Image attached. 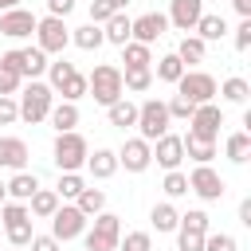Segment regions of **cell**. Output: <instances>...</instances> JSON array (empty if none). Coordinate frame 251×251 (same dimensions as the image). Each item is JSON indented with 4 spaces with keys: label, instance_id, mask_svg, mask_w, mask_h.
<instances>
[{
    "label": "cell",
    "instance_id": "48",
    "mask_svg": "<svg viewBox=\"0 0 251 251\" xmlns=\"http://www.w3.org/2000/svg\"><path fill=\"white\" fill-rule=\"evenodd\" d=\"M59 247H63V243H59L51 231H47V235H31V243H27V251H59Z\"/></svg>",
    "mask_w": 251,
    "mask_h": 251
},
{
    "label": "cell",
    "instance_id": "39",
    "mask_svg": "<svg viewBox=\"0 0 251 251\" xmlns=\"http://www.w3.org/2000/svg\"><path fill=\"white\" fill-rule=\"evenodd\" d=\"M71 71H75V63H67L63 55H59V59H47V71H43V75H47V86H51V90H59V86H63V78H67Z\"/></svg>",
    "mask_w": 251,
    "mask_h": 251
},
{
    "label": "cell",
    "instance_id": "40",
    "mask_svg": "<svg viewBox=\"0 0 251 251\" xmlns=\"http://www.w3.org/2000/svg\"><path fill=\"white\" fill-rule=\"evenodd\" d=\"M118 251H153V235L149 231H126L118 239Z\"/></svg>",
    "mask_w": 251,
    "mask_h": 251
},
{
    "label": "cell",
    "instance_id": "44",
    "mask_svg": "<svg viewBox=\"0 0 251 251\" xmlns=\"http://www.w3.org/2000/svg\"><path fill=\"white\" fill-rule=\"evenodd\" d=\"M165 110H169V118H184V122H188V118H192V110H196V106H192V102H188V98H180V94H173V98H169V102H165Z\"/></svg>",
    "mask_w": 251,
    "mask_h": 251
},
{
    "label": "cell",
    "instance_id": "27",
    "mask_svg": "<svg viewBox=\"0 0 251 251\" xmlns=\"http://www.w3.org/2000/svg\"><path fill=\"white\" fill-rule=\"evenodd\" d=\"M71 43H75V47H82V51H98L106 39H102V27L86 20L82 27H71Z\"/></svg>",
    "mask_w": 251,
    "mask_h": 251
},
{
    "label": "cell",
    "instance_id": "54",
    "mask_svg": "<svg viewBox=\"0 0 251 251\" xmlns=\"http://www.w3.org/2000/svg\"><path fill=\"white\" fill-rule=\"evenodd\" d=\"M24 0H0V12H8V8H20Z\"/></svg>",
    "mask_w": 251,
    "mask_h": 251
},
{
    "label": "cell",
    "instance_id": "58",
    "mask_svg": "<svg viewBox=\"0 0 251 251\" xmlns=\"http://www.w3.org/2000/svg\"><path fill=\"white\" fill-rule=\"evenodd\" d=\"M173 251H176V247H173Z\"/></svg>",
    "mask_w": 251,
    "mask_h": 251
},
{
    "label": "cell",
    "instance_id": "12",
    "mask_svg": "<svg viewBox=\"0 0 251 251\" xmlns=\"http://www.w3.org/2000/svg\"><path fill=\"white\" fill-rule=\"evenodd\" d=\"M114 153H118V169H126V173H145L153 165V145L145 137H126L122 149H114Z\"/></svg>",
    "mask_w": 251,
    "mask_h": 251
},
{
    "label": "cell",
    "instance_id": "30",
    "mask_svg": "<svg viewBox=\"0 0 251 251\" xmlns=\"http://www.w3.org/2000/svg\"><path fill=\"white\" fill-rule=\"evenodd\" d=\"M184 71H188V67L176 59V51H169V55H161V59L153 63V78H161V82H176Z\"/></svg>",
    "mask_w": 251,
    "mask_h": 251
},
{
    "label": "cell",
    "instance_id": "49",
    "mask_svg": "<svg viewBox=\"0 0 251 251\" xmlns=\"http://www.w3.org/2000/svg\"><path fill=\"white\" fill-rule=\"evenodd\" d=\"M251 47V20H239L235 27V51H247Z\"/></svg>",
    "mask_w": 251,
    "mask_h": 251
},
{
    "label": "cell",
    "instance_id": "34",
    "mask_svg": "<svg viewBox=\"0 0 251 251\" xmlns=\"http://www.w3.org/2000/svg\"><path fill=\"white\" fill-rule=\"evenodd\" d=\"M55 94H63V102H78V98H86V75L75 67V71L63 78V86H59Z\"/></svg>",
    "mask_w": 251,
    "mask_h": 251
},
{
    "label": "cell",
    "instance_id": "10",
    "mask_svg": "<svg viewBox=\"0 0 251 251\" xmlns=\"http://www.w3.org/2000/svg\"><path fill=\"white\" fill-rule=\"evenodd\" d=\"M204 235H208V212L200 208L184 212L176 224V251H204Z\"/></svg>",
    "mask_w": 251,
    "mask_h": 251
},
{
    "label": "cell",
    "instance_id": "7",
    "mask_svg": "<svg viewBox=\"0 0 251 251\" xmlns=\"http://www.w3.org/2000/svg\"><path fill=\"white\" fill-rule=\"evenodd\" d=\"M86 224H90V216H82L75 200H59V208L51 212V235H55L59 243L78 239V235L86 231Z\"/></svg>",
    "mask_w": 251,
    "mask_h": 251
},
{
    "label": "cell",
    "instance_id": "37",
    "mask_svg": "<svg viewBox=\"0 0 251 251\" xmlns=\"http://www.w3.org/2000/svg\"><path fill=\"white\" fill-rule=\"evenodd\" d=\"M165 196L169 200H180V196H188V173H180V169H165Z\"/></svg>",
    "mask_w": 251,
    "mask_h": 251
},
{
    "label": "cell",
    "instance_id": "29",
    "mask_svg": "<svg viewBox=\"0 0 251 251\" xmlns=\"http://www.w3.org/2000/svg\"><path fill=\"white\" fill-rule=\"evenodd\" d=\"M216 94H224V102H231V106H243L247 98H251V82L247 78H239V75H231V78H224L220 82V90Z\"/></svg>",
    "mask_w": 251,
    "mask_h": 251
},
{
    "label": "cell",
    "instance_id": "33",
    "mask_svg": "<svg viewBox=\"0 0 251 251\" xmlns=\"http://www.w3.org/2000/svg\"><path fill=\"white\" fill-rule=\"evenodd\" d=\"M20 55H24V78H39L47 71V51H39L35 43L31 47H20Z\"/></svg>",
    "mask_w": 251,
    "mask_h": 251
},
{
    "label": "cell",
    "instance_id": "26",
    "mask_svg": "<svg viewBox=\"0 0 251 251\" xmlns=\"http://www.w3.org/2000/svg\"><path fill=\"white\" fill-rule=\"evenodd\" d=\"M149 224H153L157 231H176L180 212L173 208V200H161V204H153V208H149Z\"/></svg>",
    "mask_w": 251,
    "mask_h": 251
},
{
    "label": "cell",
    "instance_id": "20",
    "mask_svg": "<svg viewBox=\"0 0 251 251\" xmlns=\"http://www.w3.org/2000/svg\"><path fill=\"white\" fill-rule=\"evenodd\" d=\"M51 129L55 133H67V129H78V102H55L51 114H47Z\"/></svg>",
    "mask_w": 251,
    "mask_h": 251
},
{
    "label": "cell",
    "instance_id": "38",
    "mask_svg": "<svg viewBox=\"0 0 251 251\" xmlns=\"http://www.w3.org/2000/svg\"><path fill=\"white\" fill-rule=\"evenodd\" d=\"M86 188V180H82V173H59V184H55V192H59V200H75L78 192Z\"/></svg>",
    "mask_w": 251,
    "mask_h": 251
},
{
    "label": "cell",
    "instance_id": "23",
    "mask_svg": "<svg viewBox=\"0 0 251 251\" xmlns=\"http://www.w3.org/2000/svg\"><path fill=\"white\" fill-rule=\"evenodd\" d=\"M204 43H216V39H224L227 35V20L224 16H216V12H204L200 20H196V27H192Z\"/></svg>",
    "mask_w": 251,
    "mask_h": 251
},
{
    "label": "cell",
    "instance_id": "28",
    "mask_svg": "<svg viewBox=\"0 0 251 251\" xmlns=\"http://www.w3.org/2000/svg\"><path fill=\"white\" fill-rule=\"evenodd\" d=\"M122 63H126V71L129 67H153V47L129 39V43H122Z\"/></svg>",
    "mask_w": 251,
    "mask_h": 251
},
{
    "label": "cell",
    "instance_id": "15",
    "mask_svg": "<svg viewBox=\"0 0 251 251\" xmlns=\"http://www.w3.org/2000/svg\"><path fill=\"white\" fill-rule=\"evenodd\" d=\"M165 16H169V24H173L176 31L188 35V31L196 27V20L204 16V0H169V12H165Z\"/></svg>",
    "mask_w": 251,
    "mask_h": 251
},
{
    "label": "cell",
    "instance_id": "36",
    "mask_svg": "<svg viewBox=\"0 0 251 251\" xmlns=\"http://www.w3.org/2000/svg\"><path fill=\"white\" fill-rule=\"evenodd\" d=\"M180 141H184V157H192L196 165H212L216 141H196V137H180Z\"/></svg>",
    "mask_w": 251,
    "mask_h": 251
},
{
    "label": "cell",
    "instance_id": "56",
    "mask_svg": "<svg viewBox=\"0 0 251 251\" xmlns=\"http://www.w3.org/2000/svg\"><path fill=\"white\" fill-rule=\"evenodd\" d=\"M4 200H8V184L0 180V204H4Z\"/></svg>",
    "mask_w": 251,
    "mask_h": 251
},
{
    "label": "cell",
    "instance_id": "57",
    "mask_svg": "<svg viewBox=\"0 0 251 251\" xmlns=\"http://www.w3.org/2000/svg\"><path fill=\"white\" fill-rule=\"evenodd\" d=\"M12 251H27V247H12Z\"/></svg>",
    "mask_w": 251,
    "mask_h": 251
},
{
    "label": "cell",
    "instance_id": "51",
    "mask_svg": "<svg viewBox=\"0 0 251 251\" xmlns=\"http://www.w3.org/2000/svg\"><path fill=\"white\" fill-rule=\"evenodd\" d=\"M71 12H75V0H47V16H63L67 20Z\"/></svg>",
    "mask_w": 251,
    "mask_h": 251
},
{
    "label": "cell",
    "instance_id": "1",
    "mask_svg": "<svg viewBox=\"0 0 251 251\" xmlns=\"http://www.w3.org/2000/svg\"><path fill=\"white\" fill-rule=\"evenodd\" d=\"M16 106H20V118H24L27 126H35V122H43V118L51 114V106H55V90H51L43 78H27V86L20 90Z\"/></svg>",
    "mask_w": 251,
    "mask_h": 251
},
{
    "label": "cell",
    "instance_id": "50",
    "mask_svg": "<svg viewBox=\"0 0 251 251\" xmlns=\"http://www.w3.org/2000/svg\"><path fill=\"white\" fill-rule=\"evenodd\" d=\"M20 75H12V71H0V94H20Z\"/></svg>",
    "mask_w": 251,
    "mask_h": 251
},
{
    "label": "cell",
    "instance_id": "16",
    "mask_svg": "<svg viewBox=\"0 0 251 251\" xmlns=\"http://www.w3.org/2000/svg\"><path fill=\"white\" fill-rule=\"evenodd\" d=\"M27 157H31V149H27V141H24V137L0 133V169L20 173V169H27Z\"/></svg>",
    "mask_w": 251,
    "mask_h": 251
},
{
    "label": "cell",
    "instance_id": "24",
    "mask_svg": "<svg viewBox=\"0 0 251 251\" xmlns=\"http://www.w3.org/2000/svg\"><path fill=\"white\" fill-rule=\"evenodd\" d=\"M106 118H110V126H118V129H129V126H137V106L122 94L118 102H110L106 106Z\"/></svg>",
    "mask_w": 251,
    "mask_h": 251
},
{
    "label": "cell",
    "instance_id": "31",
    "mask_svg": "<svg viewBox=\"0 0 251 251\" xmlns=\"http://www.w3.org/2000/svg\"><path fill=\"white\" fill-rule=\"evenodd\" d=\"M122 86L129 94H145L153 86V67H129V71H122Z\"/></svg>",
    "mask_w": 251,
    "mask_h": 251
},
{
    "label": "cell",
    "instance_id": "47",
    "mask_svg": "<svg viewBox=\"0 0 251 251\" xmlns=\"http://www.w3.org/2000/svg\"><path fill=\"white\" fill-rule=\"evenodd\" d=\"M110 16H114L110 0H90V24H98V27H102V24L110 20Z\"/></svg>",
    "mask_w": 251,
    "mask_h": 251
},
{
    "label": "cell",
    "instance_id": "14",
    "mask_svg": "<svg viewBox=\"0 0 251 251\" xmlns=\"http://www.w3.org/2000/svg\"><path fill=\"white\" fill-rule=\"evenodd\" d=\"M153 145V161L161 165V169H180V161H184V141H180V133H161L157 141H149Z\"/></svg>",
    "mask_w": 251,
    "mask_h": 251
},
{
    "label": "cell",
    "instance_id": "5",
    "mask_svg": "<svg viewBox=\"0 0 251 251\" xmlns=\"http://www.w3.org/2000/svg\"><path fill=\"white\" fill-rule=\"evenodd\" d=\"M71 43V27L63 16H39L35 20V47L47 55H63Z\"/></svg>",
    "mask_w": 251,
    "mask_h": 251
},
{
    "label": "cell",
    "instance_id": "35",
    "mask_svg": "<svg viewBox=\"0 0 251 251\" xmlns=\"http://www.w3.org/2000/svg\"><path fill=\"white\" fill-rule=\"evenodd\" d=\"M75 204H78V212H82V216H98V212L106 208V192H102V188H90V184H86V188H82V192L75 196Z\"/></svg>",
    "mask_w": 251,
    "mask_h": 251
},
{
    "label": "cell",
    "instance_id": "13",
    "mask_svg": "<svg viewBox=\"0 0 251 251\" xmlns=\"http://www.w3.org/2000/svg\"><path fill=\"white\" fill-rule=\"evenodd\" d=\"M35 12H27L24 4L20 8H8V12H0V35H8V39H31L35 35Z\"/></svg>",
    "mask_w": 251,
    "mask_h": 251
},
{
    "label": "cell",
    "instance_id": "2",
    "mask_svg": "<svg viewBox=\"0 0 251 251\" xmlns=\"http://www.w3.org/2000/svg\"><path fill=\"white\" fill-rule=\"evenodd\" d=\"M86 153H90V145H86V137H82L78 129L55 133L51 161H55V169H59V173H78V169L86 165Z\"/></svg>",
    "mask_w": 251,
    "mask_h": 251
},
{
    "label": "cell",
    "instance_id": "11",
    "mask_svg": "<svg viewBox=\"0 0 251 251\" xmlns=\"http://www.w3.org/2000/svg\"><path fill=\"white\" fill-rule=\"evenodd\" d=\"M188 192H196L204 204H212V200H224L227 184H224V176H220L212 165H196V169L188 173Z\"/></svg>",
    "mask_w": 251,
    "mask_h": 251
},
{
    "label": "cell",
    "instance_id": "41",
    "mask_svg": "<svg viewBox=\"0 0 251 251\" xmlns=\"http://www.w3.org/2000/svg\"><path fill=\"white\" fill-rule=\"evenodd\" d=\"M204 251H239V239L231 231H208L204 235Z\"/></svg>",
    "mask_w": 251,
    "mask_h": 251
},
{
    "label": "cell",
    "instance_id": "6",
    "mask_svg": "<svg viewBox=\"0 0 251 251\" xmlns=\"http://www.w3.org/2000/svg\"><path fill=\"white\" fill-rule=\"evenodd\" d=\"M169 126H173V118L165 110V98H145L137 106V137L157 141L161 133H169Z\"/></svg>",
    "mask_w": 251,
    "mask_h": 251
},
{
    "label": "cell",
    "instance_id": "25",
    "mask_svg": "<svg viewBox=\"0 0 251 251\" xmlns=\"http://www.w3.org/2000/svg\"><path fill=\"white\" fill-rule=\"evenodd\" d=\"M224 153H227V161H231V165H247V157H251V133H247V129L227 133Z\"/></svg>",
    "mask_w": 251,
    "mask_h": 251
},
{
    "label": "cell",
    "instance_id": "46",
    "mask_svg": "<svg viewBox=\"0 0 251 251\" xmlns=\"http://www.w3.org/2000/svg\"><path fill=\"white\" fill-rule=\"evenodd\" d=\"M0 71H12V75L24 78V55H20V47H12V51L0 55Z\"/></svg>",
    "mask_w": 251,
    "mask_h": 251
},
{
    "label": "cell",
    "instance_id": "9",
    "mask_svg": "<svg viewBox=\"0 0 251 251\" xmlns=\"http://www.w3.org/2000/svg\"><path fill=\"white\" fill-rule=\"evenodd\" d=\"M220 126H224V110L216 102H200L188 118V137L196 141H220Z\"/></svg>",
    "mask_w": 251,
    "mask_h": 251
},
{
    "label": "cell",
    "instance_id": "19",
    "mask_svg": "<svg viewBox=\"0 0 251 251\" xmlns=\"http://www.w3.org/2000/svg\"><path fill=\"white\" fill-rule=\"evenodd\" d=\"M86 173H90L94 180H110V176L118 173V153H114V149H94V153H86Z\"/></svg>",
    "mask_w": 251,
    "mask_h": 251
},
{
    "label": "cell",
    "instance_id": "22",
    "mask_svg": "<svg viewBox=\"0 0 251 251\" xmlns=\"http://www.w3.org/2000/svg\"><path fill=\"white\" fill-rule=\"evenodd\" d=\"M8 184V200H31V192L39 188V176L35 173H27V169H20V173H12V180H4Z\"/></svg>",
    "mask_w": 251,
    "mask_h": 251
},
{
    "label": "cell",
    "instance_id": "18",
    "mask_svg": "<svg viewBox=\"0 0 251 251\" xmlns=\"http://www.w3.org/2000/svg\"><path fill=\"white\" fill-rule=\"evenodd\" d=\"M102 39H106V43H114V47L129 43V39H133V16H126V12H114V16L102 24Z\"/></svg>",
    "mask_w": 251,
    "mask_h": 251
},
{
    "label": "cell",
    "instance_id": "21",
    "mask_svg": "<svg viewBox=\"0 0 251 251\" xmlns=\"http://www.w3.org/2000/svg\"><path fill=\"white\" fill-rule=\"evenodd\" d=\"M59 208V192L55 188H35L31 192V200H27V212H31V220H51V212Z\"/></svg>",
    "mask_w": 251,
    "mask_h": 251
},
{
    "label": "cell",
    "instance_id": "8",
    "mask_svg": "<svg viewBox=\"0 0 251 251\" xmlns=\"http://www.w3.org/2000/svg\"><path fill=\"white\" fill-rule=\"evenodd\" d=\"M173 86H176V94L188 98L192 106H200V102H216V90H220V82H216L208 71H184Z\"/></svg>",
    "mask_w": 251,
    "mask_h": 251
},
{
    "label": "cell",
    "instance_id": "42",
    "mask_svg": "<svg viewBox=\"0 0 251 251\" xmlns=\"http://www.w3.org/2000/svg\"><path fill=\"white\" fill-rule=\"evenodd\" d=\"M0 220H4V227H8V224H20V220H31V212H27L24 200H4V204H0Z\"/></svg>",
    "mask_w": 251,
    "mask_h": 251
},
{
    "label": "cell",
    "instance_id": "4",
    "mask_svg": "<svg viewBox=\"0 0 251 251\" xmlns=\"http://www.w3.org/2000/svg\"><path fill=\"white\" fill-rule=\"evenodd\" d=\"M118 239H122V220L114 216V212H98L94 216V224L82 231V243H86V251H118Z\"/></svg>",
    "mask_w": 251,
    "mask_h": 251
},
{
    "label": "cell",
    "instance_id": "17",
    "mask_svg": "<svg viewBox=\"0 0 251 251\" xmlns=\"http://www.w3.org/2000/svg\"><path fill=\"white\" fill-rule=\"evenodd\" d=\"M165 31H169V16H165V12H145V16L133 20V39H137V43H149V47H153Z\"/></svg>",
    "mask_w": 251,
    "mask_h": 251
},
{
    "label": "cell",
    "instance_id": "3",
    "mask_svg": "<svg viewBox=\"0 0 251 251\" xmlns=\"http://www.w3.org/2000/svg\"><path fill=\"white\" fill-rule=\"evenodd\" d=\"M86 94H90L98 106L118 102V98L126 94V86H122V67H114V63H98V67L86 75Z\"/></svg>",
    "mask_w": 251,
    "mask_h": 251
},
{
    "label": "cell",
    "instance_id": "43",
    "mask_svg": "<svg viewBox=\"0 0 251 251\" xmlns=\"http://www.w3.org/2000/svg\"><path fill=\"white\" fill-rule=\"evenodd\" d=\"M4 235H8V243H12V247H27L35 231H31V220H20V224H8V227H4Z\"/></svg>",
    "mask_w": 251,
    "mask_h": 251
},
{
    "label": "cell",
    "instance_id": "52",
    "mask_svg": "<svg viewBox=\"0 0 251 251\" xmlns=\"http://www.w3.org/2000/svg\"><path fill=\"white\" fill-rule=\"evenodd\" d=\"M239 224H247V227H251V196H243V200H239Z\"/></svg>",
    "mask_w": 251,
    "mask_h": 251
},
{
    "label": "cell",
    "instance_id": "53",
    "mask_svg": "<svg viewBox=\"0 0 251 251\" xmlns=\"http://www.w3.org/2000/svg\"><path fill=\"white\" fill-rule=\"evenodd\" d=\"M231 8H235L243 20H251V0H231Z\"/></svg>",
    "mask_w": 251,
    "mask_h": 251
},
{
    "label": "cell",
    "instance_id": "32",
    "mask_svg": "<svg viewBox=\"0 0 251 251\" xmlns=\"http://www.w3.org/2000/svg\"><path fill=\"white\" fill-rule=\"evenodd\" d=\"M204 55H208V43L200 39V35H184L180 39V47H176V59L188 67V63H204Z\"/></svg>",
    "mask_w": 251,
    "mask_h": 251
},
{
    "label": "cell",
    "instance_id": "55",
    "mask_svg": "<svg viewBox=\"0 0 251 251\" xmlns=\"http://www.w3.org/2000/svg\"><path fill=\"white\" fill-rule=\"evenodd\" d=\"M126 4H129V0H110V8H114V12H126Z\"/></svg>",
    "mask_w": 251,
    "mask_h": 251
},
{
    "label": "cell",
    "instance_id": "45",
    "mask_svg": "<svg viewBox=\"0 0 251 251\" xmlns=\"http://www.w3.org/2000/svg\"><path fill=\"white\" fill-rule=\"evenodd\" d=\"M20 122V106H16V94H0V126H12Z\"/></svg>",
    "mask_w": 251,
    "mask_h": 251
}]
</instances>
